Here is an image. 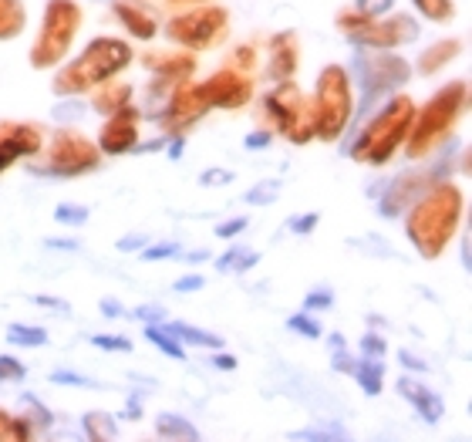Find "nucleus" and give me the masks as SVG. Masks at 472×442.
<instances>
[{
	"instance_id": "nucleus-5",
	"label": "nucleus",
	"mask_w": 472,
	"mask_h": 442,
	"mask_svg": "<svg viewBox=\"0 0 472 442\" xmlns=\"http://www.w3.org/2000/svg\"><path fill=\"white\" fill-rule=\"evenodd\" d=\"M256 263V253L253 250H243V247H236V250H230L223 261H216V267L219 270H250Z\"/></svg>"
},
{
	"instance_id": "nucleus-18",
	"label": "nucleus",
	"mask_w": 472,
	"mask_h": 442,
	"mask_svg": "<svg viewBox=\"0 0 472 442\" xmlns=\"http://www.w3.org/2000/svg\"><path fill=\"white\" fill-rule=\"evenodd\" d=\"M331 290H320V294H307V300H304V307L310 311V307H331Z\"/></svg>"
},
{
	"instance_id": "nucleus-25",
	"label": "nucleus",
	"mask_w": 472,
	"mask_h": 442,
	"mask_svg": "<svg viewBox=\"0 0 472 442\" xmlns=\"http://www.w3.org/2000/svg\"><path fill=\"white\" fill-rule=\"evenodd\" d=\"M102 311L105 317H122V304L118 300H102Z\"/></svg>"
},
{
	"instance_id": "nucleus-13",
	"label": "nucleus",
	"mask_w": 472,
	"mask_h": 442,
	"mask_svg": "<svg viewBox=\"0 0 472 442\" xmlns=\"http://www.w3.org/2000/svg\"><path fill=\"white\" fill-rule=\"evenodd\" d=\"M277 193H280V182L273 179L270 186H256V189H250V193H246V199H250V203H260V199L267 203V199H273Z\"/></svg>"
},
{
	"instance_id": "nucleus-23",
	"label": "nucleus",
	"mask_w": 472,
	"mask_h": 442,
	"mask_svg": "<svg viewBox=\"0 0 472 442\" xmlns=\"http://www.w3.org/2000/svg\"><path fill=\"white\" fill-rule=\"evenodd\" d=\"M334 368H337V372H355V362H351L347 354L334 352Z\"/></svg>"
},
{
	"instance_id": "nucleus-22",
	"label": "nucleus",
	"mask_w": 472,
	"mask_h": 442,
	"mask_svg": "<svg viewBox=\"0 0 472 442\" xmlns=\"http://www.w3.org/2000/svg\"><path fill=\"white\" fill-rule=\"evenodd\" d=\"M162 307H149V304H145V307H139V311H135V317H142V321H155V325H159V321H162Z\"/></svg>"
},
{
	"instance_id": "nucleus-21",
	"label": "nucleus",
	"mask_w": 472,
	"mask_h": 442,
	"mask_svg": "<svg viewBox=\"0 0 472 442\" xmlns=\"http://www.w3.org/2000/svg\"><path fill=\"white\" fill-rule=\"evenodd\" d=\"M314 223H318V213H307V216H300V220H290V230H294V233H307Z\"/></svg>"
},
{
	"instance_id": "nucleus-31",
	"label": "nucleus",
	"mask_w": 472,
	"mask_h": 442,
	"mask_svg": "<svg viewBox=\"0 0 472 442\" xmlns=\"http://www.w3.org/2000/svg\"><path fill=\"white\" fill-rule=\"evenodd\" d=\"M331 348L334 352H341V348H345V338H341V335H331Z\"/></svg>"
},
{
	"instance_id": "nucleus-10",
	"label": "nucleus",
	"mask_w": 472,
	"mask_h": 442,
	"mask_svg": "<svg viewBox=\"0 0 472 442\" xmlns=\"http://www.w3.org/2000/svg\"><path fill=\"white\" fill-rule=\"evenodd\" d=\"M287 327H290V331H300V335H307V338H318L320 335V325L318 321H310L307 314H294V317L287 321Z\"/></svg>"
},
{
	"instance_id": "nucleus-27",
	"label": "nucleus",
	"mask_w": 472,
	"mask_h": 442,
	"mask_svg": "<svg viewBox=\"0 0 472 442\" xmlns=\"http://www.w3.org/2000/svg\"><path fill=\"white\" fill-rule=\"evenodd\" d=\"M267 142H270L267 132H253V135L246 139V145H250V149H260V145H267Z\"/></svg>"
},
{
	"instance_id": "nucleus-16",
	"label": "nucleus",
	"mask_w": 472,
	"mask_h": 442,
	"mask_svg": "<svg viewBox=\"0 0 472 442\" xmlns=\"http://www.w3.org/2000/svg\"><path fill=\"white\" fill-rule=\"evenodd\" d=\"M240 230H246V216H236V220H230V223H223L216 233L223 236V240H230V236H236Z\"/></svg>"
},
{
	"instance_id": "nucleus-14",
	"label": "nucleus",
	"mask_w": 472,
	"mask_h": 442,
	"mask_svg": "<svg viewBox=\"0 0 472 442\" xmlns=\"http://www.w3.org/2000/svg\"><path fill=\"white\" fill-rule=\"evenodd\" d=\"M176 253H179V243H159V247L145 250V261H162V257H176Z\"/></svg>"
},
{
	"instance_id": "nucleus-2",
	"label": "nucleus",
	"mask_w": 472,
	"mask_h": 442,
	"mask_svg": "<svg viewBox=\"0 0 472 442\" xmlns=\"http://www.w3.org/2000/svg\"><path fill=\"white\" fill-rule=\"evenodd\" d=\"M166 335H172V338H182L189 341V344H196V348H223V338H216V335H209V331H199V327H189V325H166L162 327Z\"/></svg>"
},
{
	"instance_id": "nucleus-20",
	"label": "nucleus",
	"mask_w": 472,
	"mask_h": 442,
	"mask_svg": "<svg viewBox=\"0 0 472 442\" xmlns=\"http://www.w3.org/2000/svg\"><path fill=\"white\" fill-rule=\"evenodd\" d=\"M361 352L368 354V358H371V354H374V358H378V354H382V352H384V344H382V338H374V335H368V338L361 341Z\"/></svg>"
},
{
	"instance_id": "nucleus-4",
	"label": "nucleus",
	"mask_w": 472,
	"mask_h": 442,
	"mask_svg": "<svg viewBox=\"0 0 472 442\" xmlns=\"http://www.w3.org/2000/svg\"><path fill=\"white\" fill-rule=\"evenodd\" d=\"M351 375L361 382V389L368 391V395H378L382 391V364H355V372Z\"/></svg>"
},
{
	"instance_id": "nucleus-28",
	"label": "nucleus",
	"mask_w": 472,
	"mask_h": 442,
	"mask_svg": "<svg viewBox=\"0 0 472 442\" xmlns=\"http://www.w3.org/2000/svg\"><path fill=\"white\" fill-rule=\"evenodd\" d=\"M398 358H402V362L409 364L411 372H421V368H425V362H419V358H411V354H409V352H402V354H398Z\"/></svg>"
},
{
	"instance_id": "nucleus-32",
	"label": "nucleus",
	"mask_w": 472,
	"mask_h": 442,
	"mask_svg": "<svg viewBox=\"0 0 472 442\" xmlns=\"http://www.w3.org/2000/svg\"><path fill=\"white\" fill-rule=\"evenodd\" d=\"M206 257H209L206 250H196V253H189V263H199V261H206Z\"/></svg>"
},
{
	"instance_id": "nucleus-11",
	"label": "nucleus",
	"mask_w": 472,
	"mask_h": 442,
	"mask_svg": "<svg viewBox=\"0 0 472 442\" xmlns=\"http://www.w3.org/2000/svg\"><path fill=\"white\" fill-rule=\"evenodd\" d=\"M54 220H58V223H85V220H88V209H85V206H78V209L61 206L58 213H54Z\"/></svg>"
},
{
	"instance_id": "nucleus-26",
	"label": "nucleus",
	"mask_w": 472,
	"mask_h": 442,
	"mask_svg": "<svg viewBox=\"0 0 472 442\" xmlns=\"http://www.w3.org/2000/svg\"><path fill=\"white\" fill-rule=\"evenodd\" d=\"M41 304V307H54V311H68V304H64V300H54V298H44V294H41V298H34Z\"/></svg>"
},
{
	"instance_id": "nucleus-12",
	"label": "nucleus",
	"mask_w": 472,
	"mask_h": 442,
	"mask_svg": "<svg viewBox=\"0 0 472 442\" xmlns=\"http://www.w3.org/2000/svg\"><path fill=\"white\" fill-rule=\"evenodd\" d=\"M51 382H54V385H85V389H91V385H95L91 378L75 375V372H54V375H51Z\"/></svg>"
},
{
	"instance_id": "nucleus-17",
	"label": "nucleus",
	"mask_w": 472,
	"mask_h": 442,
	"mask_svg": "<svg viewBox=\"0 0 472 442\" xmlns=\"http://www.w3.org/2000/svg\"><path fill=\"white\" fill-rule=\"evenodd\" d=\"M233 179V172H226V169H209V172H203V186H209V182H213V186H226V182Z\"/></svg>"
},
{
	"instance_id": "nucleus-19",
	"label": "nucleus",
	"mask_w": 472,
	"mask_h": 442,
	"mask_svg": "<svg viewBox=\"0 0 472 442\" xmlns=\"http://www.w3.org/2000/svg\"><path fill=\"white\" fill-rule=\"evenodd\" d=\"M199 287H203V277H196V273H192V277H182V280H176L179 294H192V290H199Z\"/></svg>"
},
{
	"instance_id": "nucleus-15",
	"label": "nucleus",
	"mask_w": 472,
	"mask_h": 442,
	"mask_svg": "<svg viewBox=\"0 0 472 442\" xmlns=\"http://www.w3.org/2000/svg\"><path fill=\"white\" fill-rule=\"evenodd\" d=\"M0 378H24V364H17L14 358H0Z\"/></svg>"
},
{
	"instance_id": "nucleus-9",
	"label": "nucleus",
	"mask_w": 472,
	"mask_h": 442,
	"mask_svg": "<svg viewBox=\"0 0 472 442\" xmlns=\"http://www.w3.org/2000/svg\"><path fill=\"white\" fill-rule=\"evenodd\" d=\"M95 348H105V352H132V341L128 338H115V335H98L91 338Z\"/></svg>"
},
{
	"instance_id": "nucleus-33",
	"label": "nucleus",
	"mask_w": 472,
	"mask_h": 442,
	"mask_svg": "<svg viewBox=\"0 0 472 442\" xmlns=\"http://www.w3.org/2000/svg\"><path fill=\"white\" fill-rule=\"evenodd\" d=\"M11 156H14L11 149H7V152H0V169H4V166H7V162H11Z\"/></svg>"
},
{
	"instance_id": "nucleus-24",
	"label": "nucleus",
	"mask_w": 472,
	"mask_h": 442,
	"mask_svg": "<svg viewBox=\"0 0 472 442\" xmlns=\"http://www.w3.org/2000/svg\"><path fill=\"white\" fill-rule=\"evenodd\" d=\"M145 243V236H125V240H118V250H139Z\"/></svg>"
},
{
	"instance_id": "nucleus-8",
	"label": "nucleus",
	"mask_w": 472,
	"mask_h": 442,
	"mask_svg": "<svg viewBox=\"0 0 472 442\" xmlns=\"http://www.w3.org/2000/svg\"><path fill=\"white\" fill-rule=\"evenodd\" d=\"M347 432L341 426L334 429H300V432H290V439H345Z\"/></svg>"
},
{
	"instance_id": "nucleus-7",
	"label": "nucleus",
	"mask_w": 472,
	"mask_h": 442,
	"mask_svg": "<svg viewBox=\"0 0 472 442\" xmlns=\"http://www.w3.org/2000/svg\"><path fill=\"white\" fill-rule=\"evenodd\" d=\"M159 432H162V436H186V439H199V432L192 429L186 419H179V416H159Z\"/></svg>"
},
{
	"instance_id": "nucleus-30",
	"label": "nucleus",
	"mask_w": 472,
	"mask_h": 442,
	"mask_svg": "<svg viewBox=\"0 0 472 442\" xmlns=\"http://www.w3.org/2000/svg\"><path fill=\"white\" fill-rule=\"evenodd\" d=\"M48 247H64V250H78V240H48Z\"/></svg>"
},
{
	"instance_id": "nucleus-6",
	"label": "nucleus",
	"mask_w": 472,
	"mask_h": 442,
	"mask_svg": "<svg viewBox=\"0 0 472 442\" xmlns=\"http://www.w3.org/2000/svg\"><path fill=\"white\" fill-rule=\"evenodd\" d=\"M145 338L152 341L155 348H162V352L169 354V358H186V352H182V344H176V341H172V335H166V331H162V327H145Z\"/></svg>"
},
{
	"instance_id": "nucleus-1",
	"label": "nucleus",
	"mask_w": 472,
	"mask_h": 442,
	"mask_svg": "<svg viewBox=\"0 0 472 442\" xmlns=\"http://www.w3.org/2000/svg\"><path fill=\"white\" fill-rule=\"evenodd\" d=\"M398 391H405V399L419 409V416L425 419L429 426H435V422L442 419V412H446V405H442L439 395H432L429 389H421V385H415V382H409V378H402V382H398Z\"/></svg>"
},
{
	"instance_id": "nucleus-29",
	"label": "nucleus",
	"mask_w": 472,
	"mask_h": 442,
	"mask_svg": "<svg viewBox=\"0 0 472 442\" xmlns=\"http://www.w3.org/2000/svg\"><path fill=\"white\" fill-rule=\"evenodd\" d=\"M213 364H216V368H223V372H230V368H236V362H233L230 354H219V358H213Z\"/></svg>"
},
{
	"instance_id": "nucleus-3",
	"label": "nucleus",
	"mask_w": 472,
	"mask_h": 442,
	"mask_svg": "<svg viewBox=\"0 0 472 442\" xmlns=\"http://www.w3.org/2000/svg\"><path fill=\"white\" fill-rule=\"evenodd\" d=\"M7 341L11 344H24V348H38L48 341V335L41 327H27V325H11L7 327Z\"/></svg>"
}]
</instances>
